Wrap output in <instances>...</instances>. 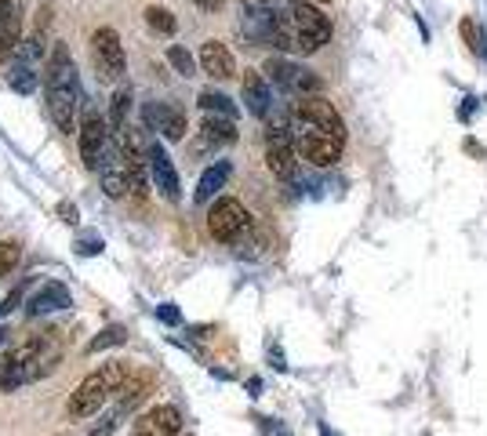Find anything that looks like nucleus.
I'll return each instance as SVG.
<instances>
[{
	"label": "nucleus",
	"mask_w": 487,
	"mask_h": 436,
	"mask_svg": "<svg viewBox=\"0 0 487 436\" xmlns=\"http://www.w3.org/2000/svg\"><path fill=\"white\" fill-rule=\"evenodd\" d=\"M59 331H44V335H33L19 346H12L4 356H0V393H12L19 386H26V382H33V364L40 356V349L55 339Z\"/></svg>",
	"instance_id": "obj_5"
},
{
	"label": "nucleus",
	"mask_w": 487,
	"mask_h": 436,
	"mask_svg": "<svg viewBox=\"0 0 487 436\" xmlns=\"http://www.w3.org/2000/svg\"><path fill=\"white\" fill-rule=\"evenodd\" d=\"M262 73H265V80L273 84V88H281L284 95H295V98H306V95H320V91H323V80H320L313 70H306V66L284 59V54H269L265 66H262Z\"/></svg>",
	"instance_id": "obj_7"
},
{
	"label": "nucleus",
	"mask_w": 487,
	"mask_h": 436,
	"mask_svg": "<svg viewBox=\"0 0 487 436\" xmlns=\"http://www.w3.org/2000/svg\"><path fill=\"white\" fill-rule=\"evenodd\" d=\"M182 432V411L175 404H156L146 415L135 418L131 436H179Z\"/></svg>",
	"instance_id": "obj_15"
},
{
	"label": "nucleus",
	"mask_w": 487,
	"mask_h": 436,
	"mask_svg": "<svg viewBox=\"0 0 487 436\" xmlns=\"http://www.w3.org/2000/svg\"><path fill=\"white\" fill-rule=\"evenodd\" d=\"M248 230H251V214H248V207H244L240 200L219 197V200L211 204V211H207V233H211L214 240L240 244V240L248 237Z\"/></svg>",
	"instance_id": "obj_8"
},
{
	"label": "nucleus",
	"mask_w": 487,
	"mask_h": 436,
	"mask_svg": "<svg viewBox=\"0 0 487 436\" xmlns=\"http://www.w3.org/2000/svg\"><path fill=\"white\" fill-rule=\"evenodd\" d=\"M102 251H105L102 237H80L77 240V255H102Z\"/></svg>",
	"instance_id": "obj_32"
},
{
	"label": "nucleus",
	"mask_w": 487,
	"mask_h": 436,
	"mask_svg": "<svg viewBox=\"0 0 487 436\" xmlns=\"http://www.w3.org/2000/svg\"><path fill=\"white\" fill-rule=\"evenodd\" d=\"M70 306H73V295H70V288H66V284H59V281H44V284L29 295L26 313H29V316H47V313L70 309Z\"/></svg>",
	"instance_id": "obj_18"
},
{
	"label": "nucleus",
	"mask_w": 487,
	"mask_h": 436,
	"mask_svg": "<svg viewBox=\"0 0 487 436\" xmlns=\"http://www.w3.org/2000/svg\"><path fill=\"white\" fill-rule=\"evenodd\" d=\"M44 105H47V117L63 135L80 131L77 128V109H80V88H77V70L70 59V44L55 40L47 54V66H44Z\"/></svg>",
	"instance_id": "obj_1"
},
{
	"label": "nucleus",
	"mask_w": 487,
	"mask_h": 436,
	"mask_svg": "<svg viewBox=\"0 0 487 436\" xmlns=\"http://www.w3.org/2000/svg\"><path fill=\"white\" fill-rule=\"evenodd\" d=\"M168 63L175 66V73H182V77H197V63H193V54H189L182 44H172V47H168Z\"/></svg>",
	"instance_id": "obj_27"
},
{
	"label": "nucleus",
	"mask_w": 487,
	"mask_h": 436,
	"mask_svg": "<svg viewBox=\"0 0 487 436\" xmlns=\"http://www.w3.org/2000/svg\"><path fill=\"white\" fill-rule=\"evenodd\" d=\"M121 422H124V411H121V407L105 411V415L91 425V436H110V432H117V429H121Z\"/></svg>",
	"instance_id": "obj_29"
},
{
	"label": "nucleus",
	"mask_w": 487,
	"mask_h": 436,
	"mask_svg": "<svg viewBox=\"0 0 487 436\" xmlns=\"http://www.w3.org/2000/svg\"><path fill=\"white\" fill-rule=\"evenodd\" d=\"M146 153H149V182H153V189L164 197L168 204H179L182 200V182H179V172H175V164H172L164 142L153 135L146 142Z\"/></svg>",
	"instance_id": "obj_11"
},
{
	"label": "nucleus",
	"mask_w": 487,
	"mask_h": 436,
	"mask_svg": "<svg viewBox=\"0 0 487 436\" xmlns=\"http://www.w3.org/2000/svg\"><path fill=\"white\" fill-rule=\"evenodd\" d=\"M146 26H149L153 33H160V37H175V29H179L175 15H172L168 8H156V4L146 8Z\"/></svg>",
	"instance_id": "obj_26"
},
{
	"label": "nucleus",
	"mask_w": 487,
	"mask_h": 436,
	"mask_svg": "<svg viewBox=\"0 0 487 436\" xmlns=\"http://www.w3.org/2000/svg\"><path fill=\"white\" fill-rule=\"evenodd\" d=\"M153 386H156V378H153L149 371H135V374L124 382V386L117 390V407H121L124 415H131L139 404H146V400H149Z\"/></svg>",
	"instance_id": "obj_21"
},
{
	"label": "nucleus",
	"mask_w": 487,
	"mask_h": 436,
	"mask_svg": "<svg viewBox=\"0 0 487 436\" xmlns=\"http://www.w3.org/2000/svg\"><path fill=\"white\" fill-rule=\"evenodd\" d=\"M142 121H146V131L164 138V142H182L189 135V121L179 105L172 102H146L142 105Z\"/></svg>",
	"instance_id": "obj_12"
},
{
	"label": "nucleus",
	"mask_w": 487,
	"mask_h": 436,
	"mask_svg": "<svg viewBox=\"0 0 487 436\" xmlns=\"http://www.w3.org/2000/svg\"><path fill=\"white\" fill-rule=\"evenodd\" d=\"M128 342V327L124 323H110V327H102V331L88 342V353H102V349H113V346H124Z\"/></svg>",
	"instance_id": "obj_25"
},
{
	"label": "nucleus",
	"mask_w": 487,
	"mask_h": 436,
	"mask_svg": "<svg viewBox=\"0 0 487 436\" xmlns=\"http://www.w3.org/2000/svg\"><path fill=\"white\" fill-rule=\"evenodd\" d=\"M291 117H295V124H306V128H316V131H328V135L346 138V121L339 117V109H335L328 98H323V95L295 98Z\"/></svg>",
	"instance_id": "obj_10"
},
{
	"label": "nucleus",
	"mask_w": 487,
	"mask_h": 436,
	"mask_svg": "<svg viewBox=\"0 0 487 436\" xmlns=\"http://www.w3.org/2000/svg\"><path fill=\"white\" fill-rule=\"evenodd\" d=\"M22 44V19H19V8L12 15L0 19V66L15 59V51Z\"/></svg>",
	"instance_id": "obj_22"
},
{
	"label": "nucleus",
	"mask_w": 487,
	"mask_h": 436,
	"mask_svg": "<svg viewBox=\"0 0 487 436\" xmlns=\"http://www.w3.org/2000/svg\"><path fill=\"white\" fill-rule=\"evenodd\" d=\"M12 12H15V0H0V19L12 15Z\"/></svg>",
	"instance_id": "obj_36"
},
{
	"label": "nucleus",
	"mask_w": 487,
	"mask_h": 436,
	"mask_svg": "<svg viewBox=\"0 0 487 436\" xmlns=\"http://www.w3.org/2000/svg\"><path fill=\"white\" fill-rule=\"evenodd\" d=\"M240 8V33L255 47H277V51H298L288 22V8H277L273 0H237Z\"/></svg>",
	"instance_id": "obj_2"
},
{
	"label": "nucleus",
	"mask_w": 487,
	"mask_h": 436,
	"mask_svg": "<svg viewBox=\"0 0 487 436\" xmlns=\"http://www.w3.org/2000/svg\"><path fill=\"white\" fill-rule=\"evenodd\" d=\"M98 182H102V193L110 200H121L131 193V175H128V156H124V146L113 138L105 146L102 160H98Z\"/></svg>",
	"instance_id": "obj_13"
},
{
	"label": "nucleus",
	"mask_w": 487,
	"mask_h": 436,
	"mask_svg": "<svg viewBox=\"0 0 487 436\" xmlns=\"http://www.w3.org/2000/svg\"><path fill=\"white\" fill-rule=\"evenodd\" d=\"M288 22H291L295 47L302 54H316L323 44L332 40V19L323 15L316 4H309V0H291V4H288Z\"/></svg>",
	"instance_id": "obj_4"
},
{
	"label": "nucleus",
	"mask_w": 487,
	"mask_h": 436,
	"mask_svg": "<svg viewBox=\"0 0 487 436\" xmlns=\"http://www.w3.org/2000/svg\"><path fill=\"white\" fill-rule=\"evenodd\" d=\"M55 211H59V218H63V222H66V226H77V218H80V214H77V204L63 200V204L55 207Z\"/></svg>",
	"instance_id": "obj_33"
},
{
	"label": "nucleus",
	"mask_w": 487,
	"mask_h": 436,
	"mask_svg": "<svg viewBox=\"0 0 487 436\" xmlns=\"http://www.w3.org/2000/svg\"><path fill=\"white\" fill-rule=\"evenodd\" d=\"M44 33H33L29 40H22L19 44V51H15V59L8 63V88L12 91H19V95H33L37 88H40V80H44V66H47V59H44Z\"/></svg>",
	"instance_id": "obj_6"
},
{
	"label": "nucleus",
	"mask_w": 487,
	"mask_h": 436,
	"mask_svg": "<svg viewBox=\"0 0 487 436\" xmlns=\"http://www.w3.org/2000/svg\"><path fill=\"white\" fill-rule=\"evenodd\" d=\"M240 95H244L248 113L258 117V121H265V117L277 109V102H273V84L265 80L262 70H244V77H240Z\"/></svg>",
	"instance_id": "obj_16"
},
{
	"label": "nucleus",
	"mask_w": 487,
	"mask_h": 436,
	"mask_svg": "<svg viewBox=\"0 0 487 436\" xmlns=\"http://www.w3.org/2000/svg\"><path fill=\"white\" fill-rule=\"evenodd\" d=\"M156 316L164 320V323H179V309H175V306H160V309H156Z\"/></svg>",
	"instance_id": "obj_34"
},
{
	"label": "nucleus",
	"mask_w": 487,
	"mask_h": 436,
	"mask_svg": "<svg viewBox=\"0 0 487 436\" xmlns=\"http://www.w3.org/2000/svg\"><path fill=\"white\" fill-rule=\"evenodd\" d=\"M19 258H22V244L19 240H0V277L12 272L19 265Z\"/></svg>",
	"instance_id": "obj_28"
},
{
	"label": "nucleus",
	"mask_w": 487,
	"mask_h": 436,
	"mask_svg": "<svg viewBox=\"0 0 487 436\" xmlns=\"http://www.w3.org/2000/svg\"><path fill=\"white\" fill-rule=\"evenodd\" d=\"M458 29H462V40L469 44V51H473V54H483V51H487V47H483V37H480V29H476V22H473V19H462V26H458Z\"/></svg>",
	"instance_id": "obj_30"
},
{
	"label": "nucleus",
	"mask_w": 487,
	"mask_h": 436,
	"mask_svg": "<svg viewBox=\"0 0 487 436\" xmlns=\"http://www.w3.org/2000/svg\"><path fill=\"white\" fill-rule=\"evenodd\" d=\"M309 4H328V0H309Z\"/></svg>",
	"instance_id": "obj_38"
},
{
	"label": "nucleus",
	"mask_w": 487,
	"mask_h": 436,
	"mask_svg": "<svg viewBox=\"0 0 487 436\" xmlns=\"http://www.w3.org/2000/svg\"><path fill=\"white\" fill-rule=\"evenodd\" d=\"M128 113H131V88H117V91H113V102H110V117H105V121H110L113 138L128 131Z\"/></svg>",
	"instance_id": "obj_23"
},
{
	"label": "nucleus",
	"mask_w": 487,
	"mask_h": 436,
	"mask_svg": "<svg viewBox=\"0 0 487 436\" xmlns=\"http://www.w3.org/2000/svg\"><path fill=\"white\" fill-rule=\"evenodd\" d=\"M197 102H200L204 113H214V117H230V121H237V113H240L230 95L211 91V88H207V91H200V95H197Z\"/></svg>",
	"instance_id": "obj_24"
},
{
	"label": "nucleus",
	"mask_w": 487,
	"mask_h": 436,
	"mask_svg": "<svg viewBox=\"0 0 487 436\" xmlns=\"http://www.w3.org/2000/svg\"><path fill=\"white\" fill-rule=\"evenodd\" d=\"M77 135H80V156H84V168H88V172H98V160H102L105 146L113 142L110 121H105L102 113H95V109H88Z\"/></svg>",
	"instance_id": "obj_14"
},
{
	"label": "nucleus",
	"mask_w": 487,
	"mask_h": 436,
	"mask_svg": "<svg viewBox=\"0 0 487 436\" xmlns=\"http://www.w3.org/2000/svg\"><path fill=\"white\" fill-rule=\"evenodd\" d=\"M4 342H8V327H0V349H4Z\"/></svg>",
	"instance_id": "obj_37"
},
{
	"label": "nucleus",
	"mask_w": 487,
	"mask_h": 436,
	"mask_svg": "<svg viewBox=\"0 0 487 436\" xmlns=\"http://www.w3.org/2000/svg\"><path fill=\"white\" fill-rule=\"evenodd\" d=\"M197 63H200V73H207L211 80H230L237 73V59L223 40H204Z\"/></svg>",
	"instance_id": "obj_17"
},
{
	"label": "nucleus",
	"mask_w": 487,
	"mask_h": 436,
	"mask_svg": "<svg viewBox=\"0 0 487 436\" xmlns=\"http://www.w3.org/2000/svg\"><path fill=\"white\" fill-rule=\"evenodd\" d=\"M230 172H233V164H230V160H214V164H207V168H204V175L197 179L193 200H197V204H211L214 197H219V193L226 189V182H230Z\"/></svg>",
	"instance_id": "obj_19"
},
{
	"label": "nucleus",
	"mask_w": 487,
	"mask_h": 436,
	"mask_svg": "<svg viewBox=\"0 0 487 436\" xmlns=\"http://www.w3.org/2000/svg\"><path fill=\"white\" fill-rule=\"evenodd\" d=\"M131 374H135V371H131V364H124V360L102 364L98 371H91V374L80 382V386L70 393L66 415H70V418H95V415L105 407V400H110Z\"/></svg>",
	"instance_id": "obj_3"
},
{
	"label": "nucleus",
	"mask_w": 487,
	"mask_h": 436,
	"mask_svg": "<svg viewBox=\"0 0 487 436\" xmlns=\"http://www.w3.org/2000/svg\"><path fill=\"white\" fill-rule=\"evenodd\" d=\"M26 288H29V281H22L15 291H8V295H4V302H0V316H12V313L22 306V295H26Z\"/></svg>",
	"instance_id": "obj_31"
},
{
	"label": "nucleus",
	"mask_w": 487,
	"mask_h": 436,
	"mask_svg": "<svg viewBox=\"0 0 487 436\" xmlns=\"http://www.w3.org/2000/svg\"><path fill=\"white\" fill-rule=\"evenodd\" d=\"M237 142V124L230 117H214V113H204L200 121V149H223V146H233Z\"/></svg>",
	"instance_id": "obj_20"
},
{
	"label": "nucleus",
	"mask_w": 487,
	"mask_h": 436,
	"mask_svg": "<svg viewBox=\"0 0 487 436\" xmlns=\"http://www.w3.org/2000/svg\"><path fill=\"white\" fill-rule=\"evenodd\" d=\"M91 63H95V73L98 80L105 84H117L124 77V66H128V54H124V44H121V33L102 26L91 33Z\"/></svg>",
	"instance_id": "obj_9"
},
{
	"label": "nucleus",
	"mask_w": 487,
	"mask_h": 436,
	"mask_svg": "<svg viewBox=\"0 0 487 436\" xmlns=\"http://www.w3.org/2000/svg\"><path fill=\"white\" fill-rule=\"evenodd\" d=\"M189 4H197L200 12H219V8L226 4V0H189Z\"/></svg>",
	"instance_id": "obj_35"
}]
</instances>
